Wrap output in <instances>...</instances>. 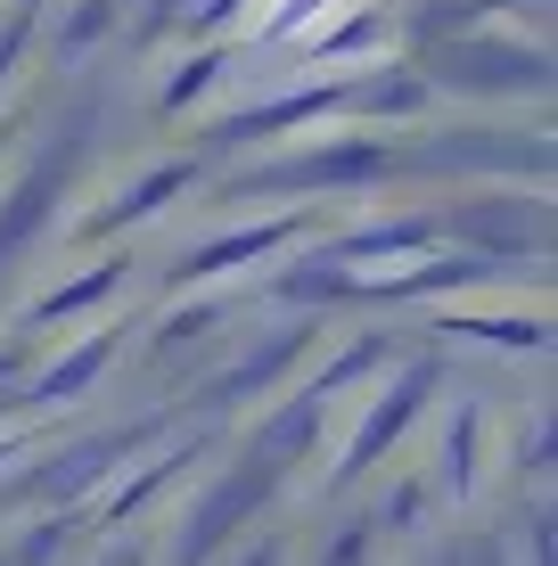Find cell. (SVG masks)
Here are the masks:
<instances>
[{"label": "cell", "mask_w": 558, "mask_h": 566, "mask_svg": "<svg viewBox=\"0 0 558 566\" xmlns=\"http://www.w3.org/2000/svg\"><path fill=\"white\" fill-rule=\"evenodd\" d=\"M444 91H476V99H517V91H543L550 83V57L534 33H460V42L435 57Z\"/></svg>", "instance_id": "cell-1"}, {"label": "cell", "mask_w": 558, "mask_h": 566, "mask_svg": "<svg viewBox=\"0 0 558 566\" xmlns=\"http://www.w3.org/2000/svg\"><path fill=\"white\" fill-rule=\"evenodd\" d=\"M387 42H394L387 9H361V17H337L329 33H313L304 57H313V66H329V57H387Z\"/></svg>", "instance_id": "cell-2"}, {"label": "cell", "mask_w": 558, "mask_h": 566, "mask_svg": "<svg viewBox=\"0 0 558 566\" xmlns=\"http://www.w3.org/2000/svg\"><path fill=\"white\" fill-rule=\"evenodd\" d=\"M107 25H115V0H83V9H74L66 25H57V57H83Z\"/></svg>", "instance_id": "cell-3"}]
</instances>
